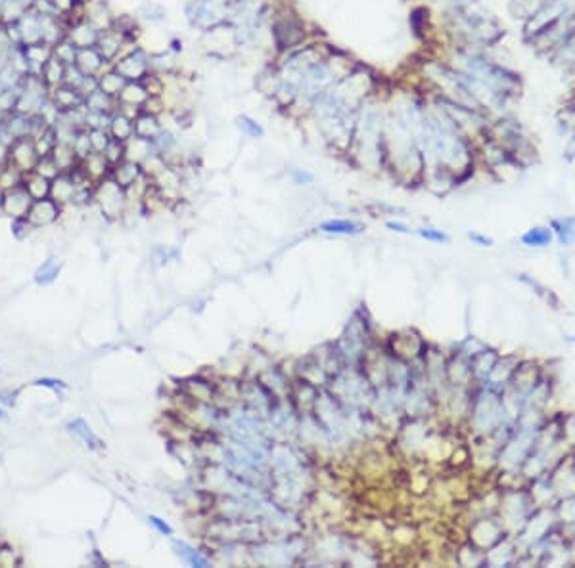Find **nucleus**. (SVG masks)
Masks as SVG:
<instances>
[{"label": "nucleus", "mask_w": 575, "mask_h": 568, "mask_svg": "<svg viewBox=\"0 0 575 568\" xmlns=\"http://www.w3.org/2000/svg\"><path fill=\"white\" fill-rule=\"evenodd\" d=\"M93 199L96 201V205L100 207L102 213L108 218H119L125 213V207H127V192H125V188H121L111 176L104 178V180H100L96 184Z\"/></svg>", "instance_id": "f257e3e1"}, {"label": "nucleus", "mask_w": 575, "mask_h": 568, "mask_svg": "<svg viewBox=\"0 0 575 568\" xmlns=\"http://www.w3.org/2000/svg\"><path fill=\"white\" fill-rule=\"evenodd\" d=\"M111 67L127 83H142L144 79L150 75V56L142 48H135L133 52L115 59Z\"/></svg>", "instance_id": "f03ea898"}, {"label": "nucleus", "mask_w": 575, "mask_h": 568, "mask_svg": "<svg viewBox=\"0 0 575 568\" xmlns=\"http://www.w3.org/2000/svg\"><path fill=\"white\" fill-rule=\"evenodd\" d=\"M39 161V153L35 148V142L31 136L27 138H17L16 142L10 146L8 163L12 167H16L21 175L33 173Z\"/></svg>", "instance_id": "7ed1b4c3"}, {"label": "nucleus", "mask_w": 575, "mask_h": 568, "mask_svg": "<svg viewBox=\"0 0 575 568\" xmlns=\"http://www.w3.org/2000/svg\"><path fill=\"white\" fill-rule=\"evenodd\" d=\"M62 213H64V207L52 197H46V199L33 201L26 218L35 230H39V228H46V226L54 224Z\"/></svg>", "instance_id": "20e7f679"}, {"label": "nucleus", "mask_w": 575, "mask_h": 568, "mask_svg": "<svg viewBox=\"0 0 575 568\" xmlns=\"http://www.w3.org/2000/svg\"><path fill=\"white\" fill-rule=\"evenodd\" d=\"M31 195L27 193V190L23 186L19 184L12 190H6L4 192V203H2V215H6L12 220H17V218H26L29 209H31Z\"/></svg>", "instance_id": "39448f33"}, {"label": "nucleus", "mask_w": 575, "mask_h": 568, "mask_svg": "<svg viewBox=\"0 0 575 568\" xmlns=\"http://www.w3.org/2000/svg\"><path fill=\"white\" fill-rule=\"evenodd\" d=\"M66 37L75 44L79 50L81 48H94L98 44V39H100V31L94 26H91L86 19H79V21L69 23Z\"/></svg>", "instance_id": "423d86ee"}, {"label": "nucleus", "mask_w": 575, "mask_h": 568, "mask_svg": "<svg viewBox=\"0 0 575 568\" xmlns=\"http://www.w3.org/2000/svg\"><path fill=\"white\" fill-rule=\"evenodd\" d=\"M125 41H127V37L121 33V31H117L115 27H111L108 31H102L96 48L102 54V58L111 66L119 58V54L123 52Z\"/></svg>", "instance_id": "0eeeda50"}, {"label": "nucleus", "mask_w": 575, "mask_h": 568, "mask_svg": "<svg viewBox=\"0 0 575 568\" xmlns=\"http://www.w3.org/2000/svg\"><path fill=\"white\" fill-rule=\"evenodd\" d=\"M83 16L85 19L94 26L98 31H108L115 23V17L111 16L110 8L102 2V0H91L88 4L83 6Z\"/></svg>", "instance_id": "6e6552de"}, {"label": "nucleus", "mask_w": 575, "mask_h": 568, "mask_svg": "<svg viewBox=\"0 0 575 568\" xmlns=\"http://www.w3.org/2000/svg\"><path fill=\"white\" fill-rule=\"evenodd\" d=\"M77 193V184L73 180V176L69 173H62L50 182V197L56 203H59L62 207L66 205H73Z\"/></svg>", "instance_id": "1a4fd4ad"}, {"label": "nucleus", "mask_w": 575, "mask_h": 568, "mask_svg": "<svg viewBox=\"0 0 575 568\" xmlns=\"http://www.w3.org/2000/svg\"><path fill=\"white\" fill-rule=\"evenodd\" d=\"M142 165L140 163H135V161H129V159H123L121 163H117L115 167H111V178L117 182L121 188L129 190L131 186L138 182L142 178Z\"/></svg>", "instance_id": "9d476101"}, {"label": "nucleus", "mask_w": 575, "mask_h": 568, "mask_svg": "<svg viewBox=\"0 0 575 568\" xmlns=\"http://www.w3.org/2000/svg\"><path fill=\"white\" fill-rule=\"evenodd\" d=\"M75 66L81 69L83 75H94L98 77L104 71V67L108 66V61L102 58V54L98 48H81L77 52Z\"/></svg>", "instance_id": "9b49d317"}, {"label": "nucleus", "mask_w": 575, "mask_h": 568, "mask_svg": "<svg viewBox=\"0 0 575 568\" xmlns=\"http://www.w3.org/2000/svg\"><path fill=\"white\" fill-rule=\"evenodd\" d=\"M79 167L83 168V173L93 180L94 184H98L100 180L111 175V165L108 163V159L104 157V153H96V151H93L88 157L83 159L79 163Z\"/></svg>", "instance_id": "f8f14e48"}, {"label": "nucleus", "mask_w": 575, "mask_h": 568, "mask_svg": "<svg viewBox=\"0 0 575 568\" xmlns=\"http://www.w3.org/2000/svg\"><path fill=\"white\" fill-rule=\"evenodd\" d=\"M23 52H26V58L29 61V67H31V75H41L44 63L54 56V48L43 41L27 44V46H23Z\"/></svg>", "instance_id": "ddd939ff"}, {"label": "nucleus", "mask_w": 575, "mask_h": 568, "mask_svg": "<svg viewBox=\"0 0 575 568\" xmlns=\"http://www.w3.org/2000/svg\"><path fill=\"white\" fill-rule=\"evenodd\" d=\"M41 19V35H43V42L56 46L62 39H66L68 33V26L66 21L59 16H39Z\"/></svg>", "instance_id": "4468645a"}, {"label": "nucleus", "mask_w": 575, "mask_h": 568, "mask_svg": "<svg viewBox=\"0 0 575 568\" xmlns=\"http://www.w3.org/2000/svg\"><path fill=\"white\" fill-rule=\"evenodd\" d=\"M50 100L62 111H69V109H75L85 104V98L79 94V90L71 88V86H66V84H59L56 88H50Z\"/></svg>", "instance_id": "2eb2a0df"}, {"label": "nucleus", "mask_w": 575, "mask_h": 568, "mask_svg": "<svg viewBox=\"0 0 575 568\" xmlns=\"http://www.w3.org/2000/svg\"><path fill=\"white\" fill-rule=\"evenodd\" d=\"M108 133H110V136L113 140L129 142V140L135 136V119L127 117V115L121 113V111H115L110 119Z\"/></svg>", "instance_id": "dca6fc26"}, {"label": "nucleus", "mask_w": 575, "mask_h": 568, "mask_svg": "<svg viewBox=\"0 0 575 568\" xmlns=\"http://www.w3.org/2000/svg\"><path fill=\"white\" fill-rule=\"evenodd\" d=\"M2 128H4L14 140L33 136V117H26V115H19V113L14 111V113H10V115L4 117Z\"/></svg>", "instance_id": "f3484780"}, {"label": "nucleus", "mask_w": 575, "mask_h": 568, "mask_svg": "<svg viewBox=\"0 0 575 568\" xmlns=\"http://www.w3.org/2000/svg\"><path fill=\"white\" fill-rule=\"evenodd\" d=\"M161 130H163V125L160 123L158 115H153V113L140 111L138 117L135 119V136H138V138H144V140L153 142L155 136H158Z\"/></svg>", "instance_id": "a211bd4d"}, {"label": "nucleus", "mask_w": 575, "mask_h": 568, "mask_svg": "<svg viewBox=\"0 0 575 568\" xmlns=\"http://www.w3.org/2000/svg\"><path fill=\"white\" fill-rule=\"evenodd\" d=\"M17 26H19V31H21L23 46L43 41V35H41V19H39V14H35L33 10H29L26 16L17 21Z\"/></svg>", "instance_id": "6ab92c4d"}, {"label": "nucleus", "mask_w": 575, "mask_h": 568, "mask_svg": "<svg viewBox=\"0 0 575 568\" xmlns=\"http://www.w3.org/2000/svg\"><path fill=\"white\" fill-rule=\"evenodd\" d=\"M50 182L48 178L44 176L37 175V173H27L23 175V180H21V186L26 188L27 193L31 195V199H46L50 197Z\"/></svg>", "instance_id": "aec40b11"}, {"label": "nucleus", "mask_w": 575, "mask_h": 568, "mask_svg": "<svg viewBox=\"0 0 575 568\" xmlns=\"http://www.w3.org/2000/svg\"><path fill=\"white\" fill-rule=\"evenodd\" d=\"M68 431L71 433V435H75L77 438H81L83 444H85L86 448H91V450H100V448H104L102 440L98 438V436L94 435L93 429L88 427V423H86L85 419L77 418V419H73V421H69Z\"/></svg>", "instance_id": "412c9836"}, {"label": "nucleus", "mask_w": 575, "mask_h": 568, "mask_svg": "<svg viewBox=\"0 0 575 568\" xmlns=\"http://www.w3.org/2000/svg\"><path fill=\"white\" fill-rule=\"evenodd\" d=\"M85 108L88 111H94V113H110V115H113L117 111V100L98 88V90H94L93 94L86 96Z\"/></svg>", "instance_id": "4be33fe9"}, {"label": "nucleus", "mask_w": 575, "mask_h": 568, "mask_svg": "<svg viewBox=\"0 0 575 568\" xmlns=\"http://www.w3.org/2000/svg\"><path fill=\"white\" fill-rule=\"evenodd\" d=\"M148 98H150V92L146 90V86L142 83H127L119 94L117 101L125 104V106H135V108L142 109Z\"/></svg>", "instance_id": "5701e85b"}, {"label": "nucleus", "mask_w": 575, "mask_h": 568, "mask_svg": "<svg viewBox=\"0 0 575 568\" xmlns=\"http://www.w3.org/2000/svg\"><path fill=\"white\" fill-rule=\"evenodd\" d=\"M153 151H155L153 150V144L150 140L138 138V136H133L129 142H125V159L140 163V165L144 163V159H148L152 155Z\"/></svg>", "instance_id": "b1692460"}, {"label": "nucleus", "mask_w": 575, "mask_h": 568, "mask_svg": "<svg viewBox=\"0 0 575 568\" xmlns=\"http://www.w3.org/2000/svg\"><path fill=\"white\" fill-rule=\"evenodd\" d=\"M50 155L54 157V161H56V165H58L62 173H71V170H73L79 163H81L79 157L75 155L73 148H71V144L58 142L56 146H54V150H52Z\"/></svg>", "instance_id": "393cba45"}, {"label": "nucleus", "mask_w": 575, "mask_h": 568, "mask_svg": "<svg viewBox=\"0 0 575 568\" xmlns=\"http://www.w3.org/2000/svg\"><path fill=\"white\" fill-rule=\"evenodd\" d=\"M125 84H127V81L119 75L113 67H111L110 71H102L100 75H98V88L104 90L106 94H110L111 98H115V100L119 98L121 90L125 88Z\"/></svg>", "instance_id": "a878e982"}, {"label": "nucleus", "mask_w": 575, "mask_h": 568, "mask_svg": "<svg viewBox=\"0 0 575 568\" xmlns=\"http://www.w3.org/2000/svg\"><path fill=\"white\" fill-rule=\"evenodd\" d=\"M66 67L58 58L52 56L46 63H44L43 71H41V77L43 81L46 83L48 88H56L59 84H64V75H66Z\"/></svg>", "instance_id": "bb28decb"}, {"label": "nucleus", "mask_w": 575, "mask_h": 568, "mask_svg": "<svg viewBox=\"0 0 575 568\" xmlns=\"http://www.w3.org/2000/svg\"><path fill=\"white\" fill-rule=\"evenodd\" d=\"M319 230L324 234H339V235H357L363 232V224L353 222V220H326L319 226Z\"/></svg>", "instance_id": "cd10ccee"}, {"label": "nucleus", "mask_w": 575, "mask_h": 568, "mask_svg": "<svg viewBox=\"0 0 575 568\" xmlns=\"http://www.w3.org/2000/svg\"><path fill=\"white\" fill-rule=\"evenodd\" d=\"M43 104L44 98H37V96H31V94L27 92H19L16 104V113L26 115V117H37L41 108H43Z\"/></svg>", "instance_id": "c85d7f7f"}, {"label": "nucleus", "mask_w": 575, "mask_h": 568, "mask_svg": "<svg viewBox=\"0 0 575 568\" xmlns=\"http://www.w3.org/2000/svg\"><path fill=\"white\" fill-rule=\"evenodd\" d=\"M27 12H29V8H26L19 0H6L2 10H0V26L17 23Z\"/></svg>", "instance_id": "c756f323"}, {"label": "nucleus", "mask_w": 575, "mask_h": 568, "mask_svg": "<svg viewBox=\"0 0 575 568\" xmlns=\"http://www.w3.org/2000/svg\"><path fill=\"white\" fill-rule=\"evenodd\" d=\"M59 270H62V262L58 259H48L43 262L41 266L37 268L35 272V282L39 285H48L58 277Z\"/></svg>", "instance_id": "7c9ffc66"}, {"label": "nucleus", "mask_w": 575, "mask_h": 568, "mask_svg": "<svg viewBox=\"0 0 575 568\" xmlns=\"http://www.w3.org/2000/svg\"><path fill=\"white\" fill-rule=\"evenodd\" d=\"M52 48H54V58H58L64 66H75L79 48H77L73 42L69 41L68 37L62 39V41H59L56 46H52Z\"/></svg>", "instance_id": "2f4dec72"}, {"label": "nucleus", "mask_w": 575, "mask_h": 568, "mask_svg": "<svg viewBox=\"0 0 575 568\" xmlns=\"http://www.w3.org/2000/svg\"><path fill=\"white\" fill-rule=\"evenodd\" d=\"M71 148L75 151V155L79 157V161H83L85 157H88L93 153V146H91V138H88V128H81L77 130L73 140H71Z\"/></svg>", "instance_id": "473e14b6"}, {"label": "nucleus", "mask_w": 575, "mask_h": 568, "mask_svg": "<svg viewBox=\"0 0 575 568\" xmlns=\"http://www.w3.org/2000/svg\"><path fill=\"white\" fill-rule=\"evenodd\" d=\"M8 63L19 77L31 75V67H29V61H27V58H26L23 46H14V48L10 50Z\"/></svg>", "instance_id": "72a5a7b5"}, {"label": "nucleus", "mask_w": 575, "mask_h": 568, "mask_svg": "<svg viewBox=\"0 0 575 568\" xmlns=\"http://www.w3.org/2000/svg\"><path fill=\"white\" fill-rule=\"evenodd\" d=\"M21 180H23V175H21L16 167H12L10 163L0 167V188H2L4 192L21 184Z\"/></svg>", "instance_id": "f704fd0d"}, {"label": "nucleus", "mask_w": 575, "mask_h": 568, "mask_svg": "<svg viewBox=\"0 0 575 568\" xmlns=\"http://www.w3.org/2000/svg\"><path fill=\"white\" fill-rule=\"evenodd\" d=\"M33 173L44 176V178H48V180H54L56 176L62 175V170H59V167L56 165V161H54L52 155L39 157V161H37V167H35Z\"/></svg>", "instance_id": "c9c22d12"}, {"label": "nucleus", "mask_w": 575, "mask_h": 568, "mask_svg": "<svg viewBox=\"0 0 575 568\" xmlns=\"http://www.w3.org/2000/svg\"><path fill=\"white\" fill-rule=\"evenodd\" d=\"M17 96H19L17 88H0V115L6 117L16 111Z\"/></svg>", "instance_id": "e433bc0d"}, {"label": "nucleus", "mask_w": 575, "mask_h": 568, "mask_svg": "<svg viewBox=\"0 0 575 568\" xmlns=\"http://www.w3.org/2000/svg\"><path fill=\"white\" fill-rule=\"evenodd\" d=\"M236 126L244 134L252 136V138H263V136H265V128H263L255 119L249 117V115H238Z\"/></svg>", "instance_id": "4c0bfd02"}, {"label": "nucleus", "mask_w": 575, "mask_h": 568, "mask_svg": "<svg viewBox=\"0 0 575 568\" xmlns=\"http://www.w3.org/2000/svg\"><path fill=\"white\" fill-rule=\"evenodd\" d=\"M52 6L56 8V12H58V16L66 21V26L69 23V19H71V16L75 14L77 10L83 8V4L79 2V0H50Z\"/></svg>", "instance_id": "58836bf2"}, {"label": "nucleus", "mask_w": 575, "mask_h": 568, "mask_svg": "<svg viewBox=\"0 0 575 568\" xmlns=\"http://www.w3.org/2000/svg\"><path fill=\"white\" fill-rule=\"evenodd\" d=\"M88 138H91V146L93 151L96 153H104V150L108 148L111 136L106 128H88Z\"/></svg>", "instance_id": "ea45409f"}, {"label": "nucleus", "mask_w": 575, "mask_h": 568, "mask_svg": "<svg viewBox=\"0 0 575 568\" xmlns=\"http://www.w3.org/2000/svg\"><path fill=\"white\" fill-rule=\"evenodd\" d=\"M522 242L529 247H545L550 242V232L545 228H533L522 237Z\"/></svg>", "instance_id": "a19ab883"}, {"label": "nucleus", "mask_w": 575, "mask_h": 568, "mask_svg": "<svg viewBox=\"0 0 575 568\" xmlns=\"http://www.w3.org/2000/svg\"><path fill=\"white\" fill-rule=\"evenodd\" d=\"M104 157L108 159L111 167H115L117 163H121L125 159V142H119V140H113L111 138L108 148L104 150Z\"/></svg>", "instance_id": "79ce46f5"}, {"label": "nucleus", "mask_w": 575, "mask_h": 568, "mask_svg": "<svg viewBox=\"0 0 575 568\" xmlns=\"http://www.w3.org/2000/svg\"><path fill=\"white\" fill-rule=\"evenodd\" d=\"M175 547L178 549V555L182 557L185 560H188L190 565H194V567H207L209 562H207V559H203L200 553H196L192 547H188L187 543H175Z\"/></svg>", "instance_id": "37998d69"}, {"label": "nucleus", "mask_w": 575, "mask_h": 568, "mask_svg": "<svg viewBox=\"0 0 575 568\" xmlns=\"http://www.w3.org/2000/svg\"><path fill=\"white\" fill-rule=\"evenodd\" d=\"M17 565H21V559L17 557V553L10 545L2 543L0 545V567H17Z\"/></svg>", "instance_id": "c03bdc74"}, {"label": "nucleus", "mask_w": 575, "mask_h": 568, "mask_svg": "<svg viewBox=\"0 0 575 568\" xmlns=\"http://www.w3.org/2000/svg\"><path fill=\"white\" fill-rule=\"evenodd\" d=\"M556 226H560L558 234L560 239L564 243H572L575 239V218H566V220H560L556 222Z\"/></svg>", "instance_id": "a18cd8bd"}, {"label": "nucleus", "mask_w": 575, "mask_h": 568, "mask_svg": "<svg viewBox=\"0 0 575 568\" xmlns=\"http://www.w3.org/2000/svg\"><path fill=\"white\" fill-rule=\"evenodd\" d=\"M85 75L81 73V69L77 66H68L66 67V75H64V84L66 86H71V88H79V84L83 83Z\"/></svg>", "instance_id": "49530a36"}, {"label": "nucleus", "mask_w": 575, "mask_h": 568, "mask_svg": "<svg viewBox=\"0 0 575 568\" xmlns=\"http://www.w3.org/2000/svg\"><path fill=\"white\" fill-rule=\"evenodd\" d=\"M2 31H4V35H6V39H8L12 46H23V41H21V31H19V26H17V23L2 26Z\"/></svg>", "instance_id": "de8ad7c7"}, {"label": "nucleus", "mask_w": 575, "mask_h": 568, "mask_svg": "<svg viewBox=\"0 0 575 568\" xmlns=\"http://www.w3.org/2000/svg\"><path fill=\"white\" fill-rule=\"evenodd\" d=\"M31 230H35V228L27 222V218H17V220H12V232H14V235H16L17 239H23V237H27Z\"/></svg>", "instance_id": "09e8293b"}, {"label": "nucleus", "mask_w": 575, "mask_h": 568, "mask_svg": "<svg viewBox=\"0 0 575 568\" xmlns=\"http://www.w3.org/2000/svg\"><path fill=\"white\" fill-rule=\"evenodd\" d=\"M79 94L83 96V98H86L88 94H93L94 90H98V77L94 75H85V79H83V83L79 84Z\"/></svg>", "instance_id": "8fccbe9b"}, {"label": "nucleus", "mask_w": 575, "mask_h": 568, "mask_svg": "<svg viewBox=\"0 0 575 568\" xmlns=\"http://www.w3.org/2000/svg\"><path fill=\"white\" fill-rule=\"evenodd\" d=\"M292 180H294V184L305 186L311 184L314 180V176L311 175L309 170H305V168H294V170H292Z\"/></svg>", "instance_id": "3c124183"}, {"label": "nucleus", "mask_w": 575, "mask_h": 568, "mask_svg": "<svg viewBox=\"0 0 575 568\" xmlns=\"http://www.w3.org/2000/svg\"><path fill=\"white\" fill-rule=\"evenodd\" d=\"M418 234L422 235L424 239H428V242H443L447 243L449 242V235L443 234L441 230H431V228H422Z\"/></svg>", "instance_id": "603ef678"}, {"label": "nucleus", "mask_w": 575, "mask_h": 568, "mask_svg": "<svg viewBox=\"0 0 575 568\" xmlns=\"http://www.w3.org/2000/svg\"><path fill=\"white\" fill-rule=\"evenodd\" d=\"M148 522H150V525H152V527L155 528V530H158L160 534H163V536L173 534V528H171L169 525H167V522L163 520V518L155 517V515H150V517H148Z\"/></svg>", "instance_id": "864d4df0"}, {"label": "nucleus", "mask_w": 575, "mask_h": 568, "mask_svg": "<svg viewBox=\"0 0 575 568\" xmlns=\"http://www.w3.org/2000/svg\"><path fill=\"white\" fill-rule=\"evenodd\" d=\"M37 384H39V386H48V389H52V391H59V389H66V383H62V381H56V379H39V381H37Z\"/></svg>", "instance_id": "5fc2aeb1"}, {"label": "nucleus", "mask_w": 575, "mask_h": 568, "mask_svg": "<svg viewBox=\"0 0 575 568\" xmlns=\"http://www.w3.org/2000/svg\"><path fill=\"white\" fill-rule=\"evenodd\" d=\"M468 237H470L472 242L478 243V245H482V247H489L491 243H493V239H489V237H485V235H480V234H468Z\"/></svg>", "instance_id": "6e6d98bb"}, {"label": "nucleus", "mask_w": 575, "mask_h": 568, "mask_svg": "<svg viewBox=\"0 0 575 568\" xmlns=\"http://www.w3.org/2000/svg\"><path fill=\"white\" fill-rule=\"evenodd\" d=\"M8 153H10V146L0 140V167L8 163Z\"/></svg>", "instance_id": "4d7b16f0"}, {"label": "nucleus", "mask_w": 575, "mask_h": 568, "mask_svg": "<svg viewBox=\"0 0 575 568\" xmlns=\"http://www.w3.org/2000/svg\"><path fill=\"white\" fill-rule=\"evenodd\" d=\"M386 226H388L389 230H393V232H399V234H408V232H411V230H408L406 226L399 224V222H388Z\"/></svg>", "instance_id": "13d9d810"}, {"label": "nucleus", "mask_w": 575, "mask_h": 568, "mask_svg": "<svg viewBox=\"0 0 575 568\" xmlns=\"http://www.w3.org/2000/svg\"><path fill=\"white\" fill-rule=\"evenodd\" d=\"M0 421H8V413H6V410L0 406Z\"/></svg>", "instance_id": "bf43d9fd"}, {"label": "nucleus", "mask_w": 575, "mask_h": 568, "mask_svg": "<svg viewBox=\"0 0 575 568\" xmlns=\"http://www.w3.org/2000/svg\"><path fill=\"white\" fill-rule=\"evenodd\" d=\"M2 203H4V190L0 188V213H2Z\"/></svg>", "instance_id": "052dcab7"}, {"label": "nucleus", "mask_w": 575, "mask_h": 568, "mask_svg": "<svg viewBox=\"0 0 575 568\" xmlns=\"http://www.w3.org/2000/svg\"><path fill=\"white\" fill-rule=\"evenodd\" d=\"M4 2H6V0H0V10H2V6H4Z\"/></svg>", "instance_id": "680f3d73"}, {"label": "nucleus", "mask_w": 575, "mask_h": 568, "mask_svg": "<svg viewBox=\"0 0 575 568\" xmlns=\"http://www.w3.org/2000/svg\"><path fill=\"white\" fill-rule=\"evenodd\" d=\"M2 121H4V115H0V125H2Z\"/></svg>", "instance_id": "e2e57ef3"}]
</instances>
